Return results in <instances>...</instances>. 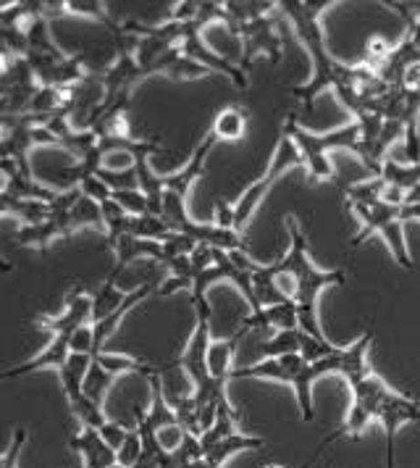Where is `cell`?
Returning a JSON list of instances; mask_svg holds the SVG:
<instances>
[{"mask_svg": "<svg viewBox=\"0 0 420 468\" xmlns=\"http://www.w3.org/2000/svg\"><path fill=\"white\" fill-rule=\"evenodd\" d=\"M350 389H352V405H350V413H347L344 424L329 440H323L318 445L315 455L308 461V466H313L315 461L320 458V452L331 442H336V440H341V437H360L371 421H381L386 440H394L397 431L404 424L420 421V405L413 398H407L402 392H394L389 384L378 377L376 371H368L360 379L350 382Z\"/></svg>", "mask_w": 420, "mask_h": 468, "instance_id": "6da1fadb", "label": "cell"}, {"mask_svg": "<svg viewBox=\"0 0 420 468\" xmlns=\"http://www.w3.org/2000/svg\"><path fill=\"white\" fill-rule=\"evenodd\" d=\"M331 5H334V0H278L276 3V11L292 22L299 43L310 56V66H313L310 80L292 90L294 98L299 103H305V108L313 106V101L320 92L334 90L350 77V66L334 61V56L326 48L323 29H320V16Z\"/></svg>", "mask_w": 420, "mask_h": 468, "instance_id": "7a4b0ae2", "label": "cell"}, {"mask_svg": "<svg viewBox=\"0 0 420 468\" xmlns=\"http://www.w3.org/2000/svg\"><path fill=\"white\" fill-rule=\"evenodd\" d=\"M79 229H100L103 227V213L95 200H89L79 187L68 190H56V195L45 203L42 216L35 224L19 227L14 239L19 248H32V250H47L50 242L66 239Z\"/></svg>", "mask_w": 420, "mask_h": 468, "instance_id": "3957f363", "label": "cell"}, {"mask_svg": "<svg viewBox=\"0 0 420 468\" xmlns=\"http://www.w3.org/2000/svg\"><path fill=\"white\" fill-rule=\"evenodd\" d=\"M287 232H289V250L284 261H278V266L284 271H289L297 282V295H294V303H297V319H299V329H305L310 337L315 340L326 342L323 332H320V324H318V314H315V300L318 295L326 290V287H339L347 282V274L344 271H326V269H318L310 256H308V239L299 229V218L289 213L287 216Z\"/></svg>", "mask_w": 420, "mask_h": 468, "instance_id": "277c9868", "label": "cell"}, {"mask_svg": "<svg viewBox=\"0 0 420 468\" xmlns=\"http://www.w3.org/2000/svg\"><path fill=\"white\" fill-rule=\"evenodd\" d=\"M381 185L383 179L381 176H371L368 182H360L352 187H344V197H347V208L355 213L360 218V232L352 237V248H360L371 234H383L386 245L392 248V256L397 261L402 269L413 271L415 263L410 258L407 250V239H404V213L402 208L394 206H386L378 200L381 195Z\"/></svg>", "mask_w": 420, "mask_h": 468, "instance_id": "5b68a950", "label": "cell"}, {"mask_svg": "<svg viewBox=\"0 0 420 468\" xmlns=\"http://www.w3.org/2000/svg\"><path fill=\"white\" fill-rule=\"evenodd\" d=\"M92 324V295H87L82 287H74L68 295H66V308L58 316H42L37 319V326L50 332V342L47 347L40 350L32 361L14 366V368H5L3 371V379H16V377H26V374H35L42 368H53L56 374L63 368V363L71 353V342L77 337V332Z\"/></svg>", "mask_w": 420, "mask_h": 468, "instance_id": "8992f818", "label": "cell"}, {"mask_svg": "<svg viewBox=\"0 0 420 468\" xmlns=\"http://www.w3.org/2000/svg\"><path fill=\"white\" fill-rule=\"evenodd\" d=\"M281 134H287L294 145L302 153L305 169H308V182L318 185V182H334V166L329 161L331 150H352L355 153L357 143H360V127L355 122L347 127L331 129L323 134H313L308 129H302L297 124V113H289Z\"/></svg>", "mask_w": 420, "mask_h": 468, "instance_id": "52a82bcc", "label": "cell"}, {"mask_svg": "<svg viewBox=\"0 0 420 468\" xmlns=\"http://www.w3.org/2000/svg\"><path fill=\"white\" fill-rule=\"evenodd\" d=\"M297 166H305L302 153H299V148L294 145L287 134H281V137L276 140V150H273V158L271 164H268V169H266V174H263L257 182H252L250 187L236 197V203L231 206L234 232H242V229L250 224L252 213L257 211V206H260L263 197L273 190V185H276L287 171L297 169Z\"/></svg>", "mask_w": 420, "mask_h": 468, "instance_id": "ba28073f", "label": "cell"}, {"mask_svg": "<svg viewBox=\"0 0 420 468\" xmlns=\"http://www.w3.org/2000/svg\"><path fill=\"white\" fill-rule=\"evenodd\" d=\"M276 14H278V11H276ZM276 14L263 16V19H257V22L242 24V27L234 32V37L242 40V64H239V69H242L245 74H250V69L257 56H266V58L271 61V66L281 64V58H284V37H281V29H278Z\"/></svg>", "mask_w": 420, "mask_h": 468, "instance_id": "9c48e42d", "label": "cell"}, {"mask_svg": "<svg viewBox=\"0 0 420 468\" xmlns=\"http://www.w3.org/2000/svg\"><path fill=\"white\" fill-rule=\"evenodd\" d=\"M182 50L187 53L189 58H194L197 64L208 66L213 74H226L231 80V85H236L239 90H247V85H250L247 82V74L239 66L231 64L229 58L218 56L215 50H210L208 45H205V40H203V27L200 24L192 22L187 37L182 40Z\"/></svg>", "mask_w": 420, "mask_h": 468, "instance_id": "30bf717a", "label": "cell"}, {"mask_svg": "<svg viewBox=\"0 0 420 468\" xmlns=\"http://www.w3.org/2000/svg\"><path fill=\"white\" fill-rule=\"evenodd\" d=\"M68 447L82 458V468H110L119 463V452L105 442L100 429L92 426H79L68 437Z\"/></svg>", "mask_w": 420, "mask_h": 468, "instance_id": "8fae6325", "label": "cell"}, {"mask_svg": "<svg viewBox=\"0 0 420 468\" xmlns=\"http://www.w3.org/2000/svg\"><path fill=\"white\" fill-rule=\"evenodd\" d=\"M215 134L208 132L200 143H197V148L192 153V158H189L187 164L182 166V169L176 171V174H168L163 176V192H171V195H179V197H184L187 200L189 190H192V185L203 176V171H205V161H208V155L215 148Z\"/></svg>", "mask_w": 420, "mask_h": 468, "instance_id": "7c38bea8", "label": "cell"}, {"mask_svg": "<svg viewBox=\"0 0 420 468\" xmlns=\"http://www.w3.org/2000/svg\"><path fill=\"white\" fill-rule=\"evenodd\" d=\"M179 234H187V237H192L197 245H208V248L226 250V253H234V250L247 253V250H250V245L245 242L242 232L224 229V227H218L215 221L208 224V221H194V218H189L187 224L179 227Z\"/></svg>", "mask_w": 420, "mask_h": 468, "instance_id": "4fadbf2b", "label": "cell"}, {"mask_svg": "<svg viewBox=\"0 0 420 468\" xmlns=\"http://www.w3.org/2000/svg\"><path fill=\"white\" fill-rule=\"evenodd\" d=\"M266 329V326H273L278 332H289V329H297L299 326V319H297V303L294 300H284L278 305H271V308H260L257 314H250L247 319L242 321V326L234 332L236 340H242L247 332L252 329Z\"/></svg>", "mask_w": 420, "mask_h": 468, "instance_id": "5bb4252c", "label": "cell"}, {"mask_svg": "<svg viewBox=\"0 0 420 468\" xmlns=\"http://www.w3.org/2000/svg\"><path fill=\"white\" fill-rule=\"evenodd\" d=\"M152 74H163L171 82H192V80H205L213 71L208 66L197 64L194 58H189L187 53L182 50V45H179V48L168 50L166 56L155 64Z\"/></svg>", "mask_w": 420, "mask_h": 468, "instance_id": "9a60e30c", "label": "cell"}, {"mask_svg": "<svg viewBox=\"0 0 420 468\" xmlns=\"http://www.w3.org/2000/svg\"><path fill=\"white\" fill-rule=\"evenodd\" d=\"M263 445H266V440H263V437H250V434L236 431V434H231V437L221 440V442H215V445L203 447V458H205L213 468H221L226 461H229L231 455L245 452V450H260Z\"/></svg>", "mask_w": 420, "mask_h": 468, "instance_id": "2e32d148", "label": "cell"}, {"mask_svg": "<svg viewBox=\"0 0 420 468\" xmlns=\"http://www.w3.org/2000/svg\"><path fill=\"white\" fill-rule=\"evenodd\" d=\"M226 14H229V32L234 35L242 24L257 22L263 16L276 14V3L273 0H226L224 3Z\"/></svg>", "mask_w": 420, "mask_h": 468, "instance_id": "e0dca14e", "label": "cell"}, {"mask_svg": "<svg viewBox=\"0 0 420 468\" xmlns=\"http://www.w3.org/2000/svg\"><path fill=\"white\" fill-rule=\"evenodd\" d=\"M247 111L242 106H226L224 111L215 113L213 119V127L210 132L215 134V140H224V143H239L247 132Z\"/></svg>", "mask_w": 420, "mask_h": 468, "instance_id": "ac0fdd59", "label": "cell"}, {"mask_svg": "<svg viewBox=\"0 0 420 468\" xmlns=\"http://www.w3.org/2000/svg\"><path fill=\"white\" fill-rule=\"evenodd\" d=\"M234 347H236V337L224 342H213L208 350V371L213 379H224L229 382L231 371H234Z\"/></svg>", "mask_w": 420, "mask_h": 468, "instance_id": "d6986e66", "label": "cell"}, {"mask_svg": "<svg viewBox=\"0 0 420 468\" xmlns=\"http://www.w3.org/2000/svg\"><path fill=\"white\" fill-rule=\"evenodd\" d=\"M126 298H129V292H121L113 279H105L103 287L92 295V321H100L110 316L113 311H119Z\"/></svg>", "mask_w": 420, "mask_h": 468, "instance_id": "ffe728a7", "label": "cell"}, {"mask_svg": "<svg viewBox=\"0 0 420 468\" xmlns=\"http://www.w3.org/2000/svg\"><path fill=\"white\" fill-rule=\"evenodd\" d=\"M276 271H273V263L271 266H257L255 271H252V290H255V298H257V305L260 308H271V305H278V303H284V298L278 295V290H276Z\"/></svg>", "mask_w": 420, "mask_h": 468, "instance_id": "44dd1931", "label": "cell"}, {"mask_svg": "<svg viewBox=\"0 0 420 468\" xmlns=\"http://www.w3.org/2000/svg\"><path fill=\"white\" fill-rule=\"evenodd\" d=\"M381 179L397 185L402 190L413 192L420 185V166H402L397 161H386L381 169Z\"/></svg>", "mask_w": 420, "mask_h": 468, "instance_id": "7402d4cb", "label": "cell"}, {"mask_svg": "<svg viewBox=\"0 0 420 468\" xmlns=\"http://www.w3.org/2000/svg\"><path fill=\"white\" fill-rule=\"evenodd\" d=\"M394 53V45H389L383 37H371L365 45V56H362V66L371 69L376 77H381V71L386 69L389 58Z\"/></svg>", "mask_w": 420, "mask_h": 468, "instance_id": "603a6c76", "label": "cell"}, {"mask_svg": "<svg viewBox=\"0 0 420 468\" xmlns=\"http://www.w3.org/2000/svg\"><path fill=\"white\" fill-rule=\"evenodd\" d=\"M113 200H116L129 216H145V213H150L147 197L142 195L140 187H134V190H116L113 192Z\"/></svg>", "mask_w": 420, "mask_h": 468, "instance_id": "cb8c5ba5", "label": "cell"}, {"mask_svg": "<svg viewBox=\"0 0 420 468\" xmlns=\"http://www.w3.org/2000/svg\"><path fill=\"white\" fill-rule=\"evenodd\" d=\"M140 452H142L140 434H137V429H131L129 437H126V442L121 445V450H119V463L126 468H134L137 466V461H140Z\"/></svg>", "mask_w": 420, "mask_h": 468, "instance_id": "d4e9b609", "label": "cell"}, {"mask_svg": "<svg viewBox=\"0 0 420 468\" xmlns=\"http://www.w3.org/2000/svg\"><path fill=\"white\" fill-rule=\"evenodd\" d=\"M404 166H420L418 124H407L404 129Z\"/></svg>", "mask_w": 420, "mask_h": 468, "instance_id": "484cf974", "label": "cell"}, {"mask_svg": "<svg viewBox=\"0 0 420 468\" xmlns=\"http://www.w3.org/2000/svg\"><path fill=\"white\" fill-rule=\"evenodd\" d=\"M100 434L105 437V442L113 447L116 452H119V450H121V445L126 442V437H129V429H124L121 424H113V421H108V424L100 429Z\"/></svg>", "mask_w": 420, "mask_h": 468, "instance_id": "4316f807", "label": "cell"}, {"mask_svg": "<svg viewBox=\"0 0 420 468\" xmlns=\"http://www.w3.org/2000/svg\"><path fill=\"white\" fill-rule=\"evenodd\" d=\"M213 211H215V224H218V227H224V229H234L231 203H226L224 197H218V200H215V206H213Z\"/></svg>", "mask_w": 420, "mask_h": 468, "instance_id": "83f0119b", "label": "cell"}, {"mask_svg": "<svg viewBox=\"0 0 420 468\" xmlns=\"http://www.w3.org/2000/svg\"><path fill=\"white\" fill-rule=\"evenodd\" d=\"M402 213H404V221H410V218L420 221V203H410V206H404Z\"/></svg>", "mask_w": 420, "mask_h": 468, "instance_id": "f1b7e54d", "label": "cell"}, {"mask_svg": "<svg viewBox=\"0 0 420 468\" xmlns=\"http://www.w3.org/2000/svg\"><path fill=\"white\" fill-rule=\"evenodd\" d=\"M386 468H397L394 466V440H386Z\"/></svg>", "mask_w": 420, "mask_h": 468, "instance_id": "f546056e", "label": "cell"}, {"mask_svg": "<svg viewBox=\"0 0 420 468\" xmlns=\"http://www.w3.org/2000/svg\"><path fill=\"white\" fill-rule=\"evenodd\" d=\"M266 468H281V466H266Z\"/></svg>", "mask_w": 420, "mask_h": 468, "instance_id": "4dcf8cb0", "label": "cell"}]
</instances>
